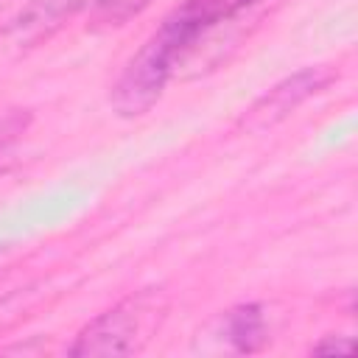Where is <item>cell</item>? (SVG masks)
I'll return each mask as SVG.
<instances>
[{
	"instance_id": "2",
	"label": "cell",
	"mask_w": 358,
	"mask_h": 358,
	"mask_svg": "<svg viewBox=\"0 0 358 358\" xmlns=\"http://www.w3.org/2000/svg\"><path fill=\"white\" fill-rule=\"evenodd\" d=\"M145 324L143 299H126L98 319H92L70 347V355L95 358V355H129L140 350L148 336H140Z\"/></svg>"
},
{
	"instance_id": "6",
	"label": "cell",
	"mask_w": 358,
	"mask_h": 358,
	"mask_svg": "<svg viewBox=\"0 0 358 358\" xmlns=\"http://www.w3.org/2000/svg\"><path fill=\"white\" fill-rule=\"evenodd\" d=\"M224 336L238 352H255L266 344V319L260 305H238L224 316Z\"/></svg>"
},
{
	"instance_id": "3",
	"label": "cell",
	"mask_w": 358,
	"mask_h": 358,
	"mask_svg": "<svg viewBox=\"0 0 358 358\" xmlns=\"http://www.w3.org/2000/svg\"><path fill=\"white\" fill-rule=\"evenodd\" d=\"M255 3L257 0H182L162 20L159 31L176 45L179 59L185 62L210 31L238 20Z\"/></svg>"
},
{
	"instance_id": "7",
	"label": "cell",
	"mask_w": 358,
	"mask_h": 358,
	"mask_svg": "<svg viewBox=\"0 0 358 358\" xmlns=\"http://www.w3.org/2000/svg\"><path fill=\"white\" fill-rule=\"evenodd\" d=\"M352 350V341L350 338H327V341H322V344H316L313 347V352H350Z\"/></svg>"
},
{
	"instance_id": "5",
	"label": "cell",
	"mask_w": 358,
	"mask_h": 358,
	"mask_svg": "<svg viewBox=\"0 0 358 358\" xmlns=\"http://www.w3.org/2000/svg\"><path fill=\"white\" fill-rule=\"evenodd\" d=\"M76 11V0H28L11 22V42L17 48H34L42 39H50Z\"/></svg>"
},
{
	"instance_id": "4",
	"label": "cell",
	"mask_w": 358,
	"mask_h": 358,
	"mask_svg": "<svg viewBox=\"0 0 358 358\" xmlns=\"http://www.w3.org/2000/svg\"><path fill=\"white\" fill-rule=\"evenodd\" d=\"M327 81H330V70H324V67H305V70H296L294 76L277 81L266 95H260V98L249 106L243 123H246L249 129L274 126V123H280L282 117H288L299 103H305L310 95H316L319 90H324Z\"/></svg>"
},
{
	"instance_id": "1",
	"label": "cell",
	"mask_w": 358,
	"mask_h": 358,
	"mask_svg": "<svg viewBox=\"0 0 358 358\" xmlns=\"http://www.w3.org/2000/svg\"><path fill=\"white\" fill-rule=\"evenodd\" d=\"M179 67L176 45L157 28L145 45L129 59L120 78L112 87L109 103L120 117H140L145 115L162 95L165 84Z\"/></svg>"
}]
</instances>
